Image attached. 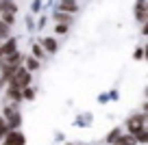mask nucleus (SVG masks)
Wrapping results in <instances>:
<instances>
[{
  "label": "nucleus",
  "mask_w": 148,
  "mask_h": 145,
  "mask_svg": "<svg viewBox=\"0 0 148 145\" xmlns=\"http://www.w3.org/2000/svg\"><path fill=\"white\" fill-rule=\"evenodd\" d=\"M31 80H33L31 72H26V69L20 65V67L13 72V76L9 78V82H7V85L13 87V89H20V91H22V89H26V87H31Z\"/></svg>",
  "instance_id": "f257e3e1"
},
{
  "label": "nucleus",
  "mask_w": 148,
  "mask_h": 145,
  "mask_svg": "<svg viewBox=\"0 0 148 145\" xmlns=\"http://www.w3.org/2000/svg\"><path fill=\"white\" fill-rule=\"evenodd\" d=\"M146 128V113H135L131 115L129 119H126V130H129V134H137L139 130H144Z\"/></svg>",
  "instance_id": "f03ea898"
},
{
  "label": "nucleus",
  "mask_w": 148,
  "mask_h": 145,
  "mask_svg": "<svg viewBox=\"0 0 148 145\" xmlns=\"http://www.w3.org/2000/svg\"><path fill=\"white\" fill-rule=\"evenodd\" d=\"M2 119L7 121V128H9V130H18V128H20V123H22V117H20V113L13 108V106H5Z\"/></svg>",
  "instance_id": "7ed1b4c3"
},
{
  "label": "nucleus",
  "mask_w": 148,
  "mask_h": 145,
  "mask_svg": "<svg viewBox=\"0 0 148 145\" xmlns=\"http://www.w3.org/2000/svg\"><path fill=\"white\" fill-rule=\"evenodd\" d=\"M2 145H26V136L20 130H9L2 139Z\"/></svg>",
  "instance_id": "20e7f679"
},
{
  "label": "nucleus",
  "mask_w": 148,
  "mask_h": 145,
  "mask_svg": "<svg viewBox=\"0 0 148 145\" xmlns=\"http://www.w3.org/2000/svg\"><path fill=\"white\" fill-rule=\"evenodd\" d=\"M39 45L44 48V52H46V54H55V52L59 50V41H57L55 37H44V39L39 41Z\"/></svg>",
  "instance_id": "39448f33"
},
{
  "label": "nucleus",
  "mask_w": 148,
  "mask_h": 145,
  "mask_svg": "<svg viewBox=\"0 0 148 145\" xmlns=\"http://www.w3.org/2000/svg\"><path fill=\"white\" fill-rule=\"evenodd\" d=\"M15 50H18V41H15L13 37H11L9 41H2V43H0V59L9 56L11 52H15Z\"/></svg>",
  "instance_id": "423d86ee"
},
{
  "label": "nucleus",
  "mask_w": 148,
  "mask_h": 145,
  "mask_svg": "<svg viewBox=\"0 0 148 145\" xmlns=\"http://www.w3.org/2000/svg\"><path fill=\"white\" fill-rule=\"evenodd\" d=\"M135 18L139 24H146V0H137L135 2Z\"/></svg>",
  "instance_id": "0eeeda50"
},
{
  "label": "nucleus",
  "mask_w": 148,
  "mask_h": 145,
  "mask_svg": "<svg viewBox=\"0 0 148 145\" xmlns=\"http://www.w3.org/2000/svg\"><path fill=\"white\" fill-rule=\"evenodd\" d=\"M76 0H59V11H65V13H76Z\"/></svg>",
  "instance_id": "6e6552de"
},
{
  "label": "nucleus",
  "mask_w": 148,
  "mask_h": 145,
  "mask_svg": "<svg viewBox=\"0 0 148 145\" xmlns=\"http://www.w3.org/2000/svg\"><path fill=\"white\" fill-rule=\"evenodd\" d=\"M55 20L59 24H63V26H70V24H72V13H65V11H57V15H55Z\"/></svg>",
  "instance_id": "1a4fd4ad"
},
{
  "label": "nucleus",
  "mask_w": 148,
  "mask_h": 145,
  "mask_svg": "<svg viewBox=\"0 0 148 145\" xmlns=\"http://www.w3.org/2000/svg\"><path fill=\"white\" fill-rule=\"evenodd\" d=\"M113 145H137V143H135L133 134H120L116 141H113Z\"/></svg>",
  "instance_id": "9d476101"
},
{
  "label": "nucleus",
  "mask_w": 148,
  "mask_h": 145,
  "mask_svg": "<svg viewBox=\"0 0 148 145\" xmlns=\"http://www.w3.org/2000/svg\"><path fill=\"white\" fill-rule=\"evenodd\" d=\"M7 100L11 102H22V91L13 89V87H7Z\"/></svg>",
  "instance_id": "9b49d317"
},
{
  "label": "nucleus",
  "mask_w": 148,
  "mask_h": 145,
  "mask_svg": "<svg viewBox=\"0 0 148 145\" xmlns=\"http://www.w3.org/2000/svg\"><path fill=\"white\" fill-rule=\"evenodd\" d=\"M33 59H37V61H44V59H46V52H44V48L39 45V41L33 43Z\"/></svg>",
  "instance_id": "f8f14e48"
},
{
  "label": "nucleus",
  "mask_w": 148,
  "mask_h": 145,
  "mask_svg": "<svg viewBox=\"0 0 148 145\" xmlns=\"http://www.w3.org/2000/svg\"><path fill=\"white\" fill-rule=\"evenodd\" d=\"M22 67L24 69H26V72H35V69H39V61H37V59H33V56H28V59L26 61H24V65H22Z\"/></svg>",
  "instance_id": "ddd939ff"
},
{
  "label": "nucleus",
  "mask_w": 148,
  "mask_h": 145,
  "mask_svg": "<svg viewBox=\"0 0 148 145\" xmlns=\"http://www.w3.org/2000/svg\"><path fill=\"white\" fill-rule=\"evenodd\" d=\"M0 15H2V20H0V22H5L7 26H11V24L15 22V13H9V11H0Z\"/></svg>",
  "instance_id": "4468645a"
},
{
  "label": "nucleus",
  "mask_w": 148,
  "mask_h": 145,
  "mask_svg": "<svg viewBox=\"0 0 148 145\" xmlns=\"http://www.w3.org/2000/svg\"><path fill=\"white\" fill-rule=\"evenodd\" d=\"M35 93L37 91L33 89V87H26V89H22V100H28V102L35 100Z\"/></svg>",
  "instance_id": "2eb2a0df"
},
{
  "label": "nucleus",
  "mask_w": 148,
  "mask_h": 145,
  "mask_svg": "<svg viewBox=\"0 0 148 145\" xmlns=\"http://www.w3.org/2000/svg\"><path fill=\"white\" fill-rule=\"evenodd\" d=\"M146 141H148V130L144 128V130H139L135 134V143H146Z\"/></svg>",
  "instance_id": "dca6fc26"
},
{
  "label": "nucleus",
  "mask_w": 148,
  "mask_h": 145,
  "mask_svg": "<svg viewBox=\"0 0 148 145\" xmlns=\"http://www.w3.org/2000/svg\"><path fill=\"white\" fill-rule=\"evenodd\" d=\"M120 134H122V130H120V128H113V130H111L109 134H107V143H113V141H116Z\"/></svg>",
  "instance_id": "f3484780"
},
{
  "label": "nucleus",
  "mask_w": 148,
  "mask_h": 145,
  "mask_svg": "<svg viewBox=\"0 0 148 145\" xmlns=\"http://www.w3.org/2000/svg\"><path fill=\"white\" fill-rule=\"evenodd\" d=\"M9 132V128H7V121L2 119V115H0V141L5 139V134Z\"/></svg>",
  "instance_id": "a211bd4d"
},
{
  "label": "nucleus",
  "mask_w": 148,
  "mask_h": 145,
  "mask_svg": "<svg viewBox=\"0 0 148 145\" xmlns=\"http://www.w3.org/2000/svg\"><path fill=\"white\" fill-rule=\"evenodd\" d=\"M55 33H57V35H65V33H68V26H63V24H57V26H55Z\"/></svg>",
  "instance_id": "6ab92c4d"
},
{
  "label": "nucleus",
  "mask_w": 148,
  "mask_h": 145,
  "mask_svg": "<svg viewBox=\"0 0 148 145\" xmlns=\"http://www.w3.org/2000/svg\"><path fill=\"white\" fill-rule=\"evenodd\" d=\"M142 56H144V50H142V48H137V50H135V59H142Z\"/></svg>",
  "instance_id": "aec40b11"
},
{
  "label": "nucleus",
  "mask_w": 148,
  "mask_h": 145,
  "mask_svg": "<svg viewBox=\"0 0 148 145\" xmlns=\"http://www.w3.org/2000/svg\"><path fill=\"white\" fill-rule=\"evenodd\" d=\"M0 43H2V39H0Z\"/></svg>",
  "instance_id": "412c9836"
},
{
  "label": "nucleus",
  "mask_w": 148,
  "mask_h": 145,
  "mask_svg": "<svg viewBox=\"0 0 148 145\" xmlns=\"http://www.w3.org/2000/svg\"><path fill=\"white\" fill-rule=\"evenodd\" d=\"M70 145H74V143H70Z\"/></svg>",
  "instance_id": "4be33fe9"
},
{
  "label": "nucleus",
  "mask_w": 148,
  "mask_h": 145,
  "mask_svg": "<svg viewBox=\"0 0 148 145\" xmlns=\"http://www.w3.org/2000/svg\"><path fill=\"white\" fill-rule=\"evenodd\" d=\"M0 2H2V0H0Z\"/></svg>",
  "instance_id": "5701e85b"
}]
</instances>
